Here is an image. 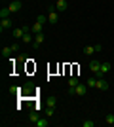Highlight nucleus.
<instances>
[{
  "mask_svg": "<svg viewBox=\"0 0 114 127\" xmlns=\"http://www.w3.org/2000/svg\"><path fill=\"white\" fill-rule=\"evenodd\" d=\"M105 123L107 125H114V114H107L105 116Z\"/></svg>",
  "mask_w": 114,
  "mask_h": 127,
  "instance_id": "obj_19",
  "label": "nucleus"
},
{
  "mask_svg": "<svg viewBox=\"0 0 114 127\" xmlns=\"http://www.w3.org/2000/svg\"><path fill=\"white\" fill-rule=\"evenodd\" d=\"M8 8H10L11 13H15V11H19V10L23 8V4H21V0H13V2H10V6H8Z\"/></svg>",
  "mask_w": 114,
  "mask_h": 127,
  "instance_id": "obj_8",
  "label": "nucleus"
},
{
  "mask_svg": "<svg viewBox=\"0 0 114 127\" xmlns=\"http://www.w3.org/2000/svg\"><path fill=\"white\" fill-rule=\"evenodd\" d=\"M55 104H57V97L51 95V97L48 99V106H49V108H55Z\"/></svg>",
  "mask_w": 114,
  "mask_h": 127,
  "instance_id": "obj_20",
  "label": "nucleus"
},
{
  "mask_svg": "<svg viewBox=\"0 0 114 127\" xmlns=\"http://www.w3.org/2000/svg\"><path fill=\"white\" fill-rule=\"evenodd\" d=\"M27 32H31V27H21V29H15V31H11V36L17 38V40H21Z\"/></svg>",
  "mask_w": 114,
  "mask_h": 127,
  "instance_id": "obj_1",
  "label": "nucleus"
},
{
  "mask_svg": "<svg viewBox=\"0 0 114 127\" xmlns=\"http://www.w3.org/2000/svg\"><path fill=\"white\" fill-rule=\"evenodd\" d=\"M29 120H31V122H36V120H38V116H36V112H31V116H29Z\"/></svg>",
  "mask_w": 114,
  "mask_h": 127,
  "instance_id": "obj_23",
  "label": "nucleus"
},
{
  "mask_svg": "<svg viewBox=\"0 0 114 127\" xmlns=\"http://www.w3.org/2000/svg\"><path fill=\"white\" fill-rule=\"evenodd\" d=\"M34 125H36V127H48V125H49V120H46V118H44V120H40V118H38L36 122H34Z\"/></svg>",
  "mask_w": 114,
  "mask_h": 127,
  "instance_id": "obj_16",
  "label": "nucleus"
},
{
  "mask_svg": "<svg viewBox=\"0 0 114 127\" xmlns=\"http://www.w3.org/2000/svg\"><path fill=\"white\" fill-rule=\"evenodd\" d=\"M33 36H34L33 32H27V34L21 38V42H23V44H27V46H33V42H34V38H33Z\"/></svg>",
  "mask_w": 114,
  "mask_h": 127,
  "instance_id": "obj_13",
  "label": "nucleus"
},
{
  "mask_svg": "<svg viewBox=\"0 0 114 127\" xmlns=\"http://www.w3.org/2000/svg\"><path fill=\"white\" fill-rule=\"evenodd\" d=\"M87 87H89V89H97V78H87Z\"/></svg>",
  "mask_w": 114,
  "mask_h": 127,
  "instance_id": "obj_17",
  "label": "nucleus"
},
{
  "mask_svg": "<svg viewBox=\"0 0 114 127\" xmlns=\"http://www.w3.org/2000/svg\"><path fill=\"white\" fill-rule=\"evenodd\" d=\"M10 8H8V6H6V8H2V10H0V17H2V19H6V17H10Z\"/></svg>",
  "mask_w": 114,
  "mask_h": 127,
  "instance_id": "obj_18",
  "label": "nucleus"
},
{
  "mask_svg": "<svg viewBox=\"0 0 114 127\" xmlns=\"http://www.w3.org/2000/svg\"><path fill=\"white\" fill-rule=\"evenodd\" d=\"M109 72H110V63H107V61H101V70H99L97 78H105Z\"/></svg>",
  "mask_w": 114,
  "mask_h": 127,
  "instance_id": "obj_3",
  "label": "nucleus"
},
{
  "mask_svg": "<svg viewBox=\"0 0 114 127\" xmlns=\"http://www.w3.org/2000/svg\"><path fill=\"white\" fill-rule=\"evenodd\" d=\"M97 89L99 91H107L109 89V82L105 78H97Z\"/></svg>",
  "mask_w": 114,
  "mask_h": 127,
  "instance_id": "obj_12",
  "label": "nucleus"
},
{
  "mask_svg": "<svg viewBox=\"0 0 114 127\" xmlns=\"http://www.w3.org/2000/svg\"><path fill=\"white\" fill-rule=\"evenodd\" d=\"M89 91V87H87V84H78L74 87V95H78V97H84Z\"/></svg>",
  "mask_w": 114,
  "mask_h": 127,
  "instance_id": "obj_4",
  "label": "nucleus"
},
{
  "mask_svg": "<svg viewBox=\"0 0 114 127\" xmlns=\"http://www.w3.org/2000/svg\"><path fill=\"white\" fill-rule=\"evenodd\" d=\"M11 27H13V23H11L10 17H6V19H0V31L4 32V31H10Z\"/></svg>",
  "mask_w": 114,
  "mask_h": 127,
  "instance_id": "obj_7",
  "label": "nucleus"
},
{
  "mask_svg": "<svg viewBox=\"0 0 114 127\" xmlns=\"http://www.w3.org/2000/svg\"><path fill=\"white\" fill-rule=\"evenodd\" d=\"M42 31H44V25L38 23V21H34V25L31 27V32H33V34H38V32H42Z\"/></svg>",
  "mask_w": 114,
  "mask_h": 127,
  "instance_id": "obj_14",
  "label": "nucleus"
},
{
  "mask_svg": "<svg viewBox=\"0 0 114 127\" xmlns=\"http://www.w3.org/2000/svg\"><path fill=\"white\" fill-rule=\"evenodd\" d=\"M36 21H38V23H42V25H44V23L48 21V15H38V17H36Z\"/></svg>",
  "mask_w": 114,
  "mask_h": 127,
  "instance_id": "obj_22",
  "label": "nucleus"
},
{
  "mask_svg": "<svg viewBox=\"0 0 114 127\" xmlns=\"http://www.w3.org/2000/svg\"><path fill=\"white\" fill-rule=\"evenodd\" d=\"M82 51H84V55H93V53H97V49H95V46H86Z\"/></svg>",
  "mask_w": 114,
  "mask_h": 127,
  "instance_id": "obj_15",
  "label": "nucleus"
},
{
  "mask_svg": "<svg viewBox=\"0 0 114 127\" xmlns=\"http://www.w3.org/2000/svg\"><path fill=\"white\" fill-rule=\"evenodd\" d=\"M82 127H95V122H91V120H84V122H80Z\"/></svg>",
  "mask_w": 114,
  "mask_h": 127,
  "instance_id": "obj_21",
  "label": "nucleus"
},
{
  "mask_svg": "<svg viewBox=\"0 0 114 127\" xmlns=\"http://www.w3.org/2000/svg\"><path fill=\"white\" fill-rule=\"evenodd\" d=\"M89 70H91L93 74L97 76L99 70H101V61H89Z\"/></svg>",
  "mask_w": 114,
  "mask_h": 127,
  "instance_id": "obj_9",
  "label": "nucleus"
},
{
  "mask_svg": "<svg viewBox=\"0 0 114 127\" xmlns=\"http://www.w3.org/2000/svg\"><path fill=\"white\" fill-rule=\"evenodd\" d=\"M78 84H80V80L76 78V76H71V78H69V87H67V93H69V95H74V87H76Z\"/></svg>",
  "mask_w": 114,
  "mask_h": 127,
  "instance_id": "obj_2",
  "label": "nucleus"
},
{
  "mask_svg": "<svg viewBox=\"0 0 114 127\" xmlns=\"http://www.w3.org/2000/svg\"><path fill=\"white\" fill-rule=\"evenodd\" d=\"M53 110H55V108H49V106H48V110H46V116L51 118V116H53Z\"/></svg>",
  "mask_w": 114,
  "mask_h": 127,
  "instance_id": "obj_24",
  "label": "nucleus"
},
{
  "mask_svg": "<svg viewBox=\"0 0 114 127\" xmlns=\"http://www.w3.org/2000/svg\"><path fill=\"white\" fill-rule=\"evenodd\" d=\"M19 49V44H11V46H8V48H2V57H10L13 51H17Z\"/></svg>",
  "mask_w": 114,
  "mask_h": 127,
  "instance_id": "obj_5",
  "label": "nucleus"
},
{
  "mask_svg": "<svg viewBox=\"0 0 114 127\" xmlns=\"http://www.w3.org/2000/svg\"><path fill=\"white\" fill-rule=\"evenodd\" d=\"M48 21L51 23V25H57V21H59V13H57V10H53V8H49V13H48Z\"/></svg>",
  "mask_w": 114,
  "mask_h": 127,
  "instance_id": "obj_6",
  "label": "nucleus"
},
{
  "mask_svg": "<svg viewBox=\"0 0 114 127\" xmlns=\"http://www.w3.org/2000/svg\"><path fill=\"white\" fill-rule=\"evenodd\" d=\"M69 8V2L67 0H55V10L57 11H65Z\"/></svg>",
  "mask_w": 114,
  "mask_h": 127,
  "instance_id": "obj_11",
  "label": "nucleus"
},
{
  "mask_svg": "<svg viewBox=\"0 0 114 127\" xmlns=\"http://www.w3.org/2000/svg\"><path fill=\"white\" fill-rule=\"evenodd\" d=\"M44 44V32H38L34 34V42H33V48H40Z\"/></svg>",
  "mask_w": 114,
  "mask_h": 127,
  "instance_id": "obj_10",
  "label": "nucleus"
}]
</instances>
